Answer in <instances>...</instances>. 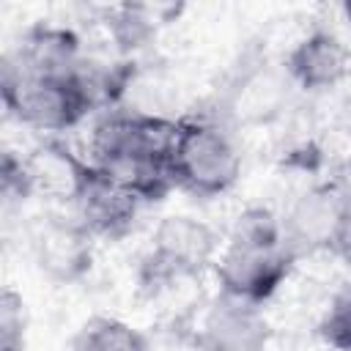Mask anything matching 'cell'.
Returning <instances> with one entry per match:
<instances>
[{
	"instance_id": "cell-11",
	"label": "cell",
	"mask_w": 351,
	"mask_h": 351,
	"mask_svg": "<svg viewBox=\"0 0 351 351\" xmlns=\"http://www.w3.org/2000/svg\"><path fill=\"white\" fill-rule=\"evenodd\" d=\"M22 167H25L30 197L44 195V197H55V200H63L71 206V200L90 167V159L77 156L69 145L49 137L41 145H36L27 156H22Z\"/></svg>"
},
{
	"instance_id": "cell-9",
	"label": "cell",
	"mask_w": 351,
	"mask_h": 351,
	"mask_svg": "<svg viewBox=\"0 0 351 351\" xmlns=\"http://www.w3.org/2000/svg\"><path fill=\"white\" fill-rule=\"evenodd\" d=\"M33 258L52 282H77L93 266V233L74 217H49L33 236Z\"/></svg>"
},
{
	"instance_id": "cell-4",
	"label": "cell",
	"mask_w": 351,
	"mask_h": 351,
	"mask_svg": "<svg viewBox=\"0 0 351 351\" xmlns=\"http://www.w3.org/2000/svg\"><path fill=\"white\" fill-rule=\"evenodd\" d=\"M3 104L19 123L58 134L69 132L96 110L80 74H25L3 63Z\"/></svg>"
},
{
	"instance_id": "cell-7",
	"label": "cell",
	"mask_w": 351,
	"mask_h": 351,
	"mask_svg": "<svg viewBox=\"0 0 351 351\" xmlns=\"http://www.w3.org/2000/svg\"><path fill=\"white\" fill-rule=\"evenodd\" d=\"M340 197H343L340 184L335 181L315 184L304 189L280 217L282 239L288 250L296 255V261L313 252H332L337 217H340Z\"/></svg>"
},
{
	"instance_id": "cell-3",
	"label": "cell",
	"mask_w": 351,
	"mask_h": 351,
	"mask_svg": "<svg viewBox=\"0 0 351 351\" xmlns=\"http://www.w3.org/2000/svg\"><path fill=\"white\" fill-rule=\"evenodd\" d=\"M170 173L176 189L197 197H219L230 192L241 176V151L219 121L206 115L178 118Z\"/></svg>"
},
{
	"instance_id": "cell-12",
	"label": "cell",
	"mask_w": 351,
	"mask_h": 351,
	"mask_svg": "<svg viewBox=\"0 0 351 351\" xmlns=\"http://www.w3.org/2000/svg\"><path fill=\"white\" fill-rule=\"evenodd\" d=\"M71 351H151V348L137 326L115 315H93L74 335Z\"/></svg>"
},
{
	"instance_id": "cell-10",
	"label": "cell",
	"mask_w": 351,
	"mask_h": 351,
	"mask_svg": "<svg viewBox=\"0 0 351 351\" xmlns=\"http://www.w3.org/2000/svg\"><path fill=\"white\" fill-rule=\"evenodd\" d=\"M282 66H285V77L296 88L307 93H318L337 88L348 77L351 52L337 33L326 27H313L288 49Z\"/></svg>"
},
{
	"instance_id": "cell-2",
	"label": "cell",
	"mask_w": 351,
	"mask_h": 351,
	"mask_svg": "<svg viewBox=\"0 0 351 351\" xmlns=\"http://www.w3.org/2000/svg\"><path fill=\"white\" fill-rule=\"evenodd\" d=\"M296 255L282 239L280 217L266 206L244 208L222 241L214 274L219 293L263 307L293 271Z\"/></svg>"
},
{
	"instance_id": "cell-16",
	"label": "cell",
	"mask_w": 351,
	"mask_h": 351,
	"mask_svg": "<svg viewBox=\"0 0 351 351\" xmlns=\"http://www.w3.org/2000/svg\"><path fill=\"white\" fill-rule=\"evenodd\" d=\"M332 255H337V258L351 263V186H343L340 217H337V233H335Z\"/></svg>"
},
{
	"instance_id": "cell-8",
	"label": "cell",
	"mask_w": 351,
	"mask_h": 351,
	"mask_svg": "<svg viewBox=\"0 0 351 351\" xmlns=\"http://www.w3.org/2000/svg\"><path fill=\"white\" fill-rule=\"evenodd\" d=\"M140 206L143 200L137 195H132L123 184H118L112 176H107L101 167L90 162L71 200V217L80 219L93 233V239H118L132 228Z\"/></svg>"
},
{
	"instance_id": "cell-6",
	"label": "cell",
	"mask_w": 351,
	"mask_h": 351,
	"mask_svg": "<svg viewBox=\"0 0 351 351\" xmlns=\"http://www.w3.org/2000/svg\"><path fill=\"white\" fill-rule=\"evenodd\" d=\"M271 326L258 304L219 293L203 313L195 346L197 351H269Z\"/></svg>"
},
{
	"instance_id": "cell-17",
	"label": "cell",
	"mask_w": 351,
	"mask_h": 351,
	"mask_svg": "<svg viewBox=\"0 0 351 351\" xmlns=\"http://www.w3.org/2000/svg\"><path fill=\"white\" fill-rule=\"evenodd\" d=\"M343 14H346V19L351 22V3H346V5H343Z\"/></svg>"
},
{
	"instance_id": "cell-5",
	"label": "cell",
	"mask_w": 351,
	"mask_h": 351,
	"mask_svg": "<svg viewBox=\"0 0 351 351\" xmlns=\"http://www.w3.org/2000/svg\"><path fill=\"white\" fill-rule=\"evenodd\" d=\"M222 250L219 233L192 214H167L151 233V247L143 258V285H170L173 280L197 277L214 269Z\"/></svg>"
},
{
	"instance_id": "cell-1",
	"label": "cell",
	"mask_w": 351,
	"mask_h": 351,
	"mask_svg": "<svg viewBox=\"0 0 351 351\" xmlns=\"http://www.w3.org/2000/svg\"><path fill=\"white\" fill-rule=\"evenodd\" d=\"M176 132V118L115 107L93 123L88 159L143 203H154L176 189L170 173Z\"/></svg>"
},
{
	"instance_id": "cell-14",
	"label": "cell",
	"mask_w": 351,
	"mask_h": 351,
	"mask_svg": "<svg viewBox=\"0 0 351 351\" xmlns=\"http://www.w3.org/2000/svg\"><path fill=\"white\" fill-rule=\"evenodd\" d=\"M27 335V315L22 293L5 288L0 293V351H22Z\"/></svg>"
},
{
	"instance_id": "cell-15",
	"label": "cell",
	"mask_w": 351,
	"mask_h": 351,
	"mask_svg": "<svg viewBox=\"0 0 351 351\" xmlns=\"http://www.w3.org/2000/svg\"><path fill=\"white\" fill-rule=\"evenodd\" d=\"M318 335L335 351H351V291L340 293L324 313Z\"/></svg>"
},
{
	"instance_id": "cell-13",
	"label": "cell",
	"mask_w": 351,
	"mask_h": 351,
	"mask_svg": "<svg viewBox=\"0 0 351 351\" xmlns=\"http://www.w3.org/2000/svg\"><path fill=\"white\" fill-rule=\"evenodd\" d=\"M173 8H151V5H121L112 16L110 25V33L112 38L118 41L121 49H134L140 44H145L156 30L159 25L167 22V16H159V14H167Z\"/></svg>"
}]
</instances>
